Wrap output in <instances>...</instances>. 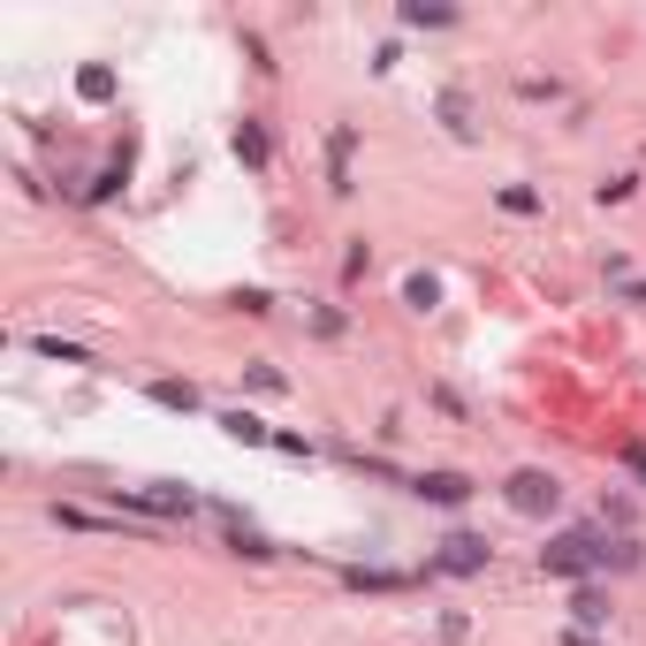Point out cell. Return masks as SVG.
<instances>
[{
  "instance_id": "obj_1",
  "label": "cell",
  "mask_w": 646,
  "mask_h": 646,
  "mask_svg": "<svg viewBox=\"0 0 646 646\" xmlns=\"http://www.w3.org/2000/svg\"><path fill=\"white\" fill-rule=\"evenodd\" d=\"M609 555H616V563H632V548H609L601 532H586V525H578V532H555V540L540 548V571H548V578H586V571H601Z\"/></svg>"
},
{
  "instance_id": "obj_2",
  "label": "cell",
  "mask_w": 646,
  "mask_h": 646,
  "mask_svg": "<svg viewBox=\"0 0 646 646\" xmlns=\"http://www.w3.org/2000/svg\"><path fill=\"white\" fill-rule=\"evenodd\" d=\"M502 502H509L517 517H548V509L563 502V486H555V472H532V465H525V472L502 480Z\"/></svg>"
},
{
  "instance_id": "obj_3",
  "label": "cell",
  "mask_w": 646,
  "mask_h": 646,
  "mask_svg": "<svg viewBox=\"0 0 646 646\" xmlns=\"http://www.w3.org/2000/svg\"><path fill=\"white\" fill-rule=\"evenodd\" d=\"M122 502L145 509V517H190V509H198L190 486H122Z\"/></svg>"
},
{
  "instance_id": "obj_4",
  "label": "cell",
  "mask_w": 646,
  "mask_h": 646,
  "mask_svg": "<svg viewBox=\"0 0 646 646\" xmlns=\"http://www.w3.org/2000/svg\"><path fill=\"white\" fill-rule=\"evenodd\" d=\"M434 571H449V578L486 571V540H480V532H449V540H442V555H434Z\"/></svg>"
},
{
  "instance_id": "obj_5",
  "label": "cell",
  "mask_w": 646,
  "mask_h": 646,
  "mask_svg": "<svg viewBox=\"0 0 646 646\" xmlns=\"http://www.w3.org/2000/svg\"><path fill=\"white\" fill-rule=\"evenodd\" d=\"M411 494H419V502H442V509H457V502L472 494V480H465V472H419V480H411Z\"/></svg>"
},
{
  "instance_id": "obj_6",
  "label": "cell",
  "mask_w": 646,
  "mask_h": 646,
  "mask_svg": "<svg viewBox=\"0 0 646 646\" xmlns=\"http://www.w3.org/2000/svg\"><path fill=\"white\" fill-rule=\"evenodd\" d=\"M327 190H350V130L327 138Z\"/></svg>"
},
{
  "instance_id": "obj_7",
  "label": "cell",
  "mask_w": 646,
  "mask_h": 646,
  "mask_svg": "<svg viewBox=\"0 0 646 646\" xmlns=\"http://www.w3.org/2000/svg\"><path fill=\"white\" fill-rule=\"evenodd\" d=\"M571 616H578V632H594V624L609 616V601H601L594 586H578V594H571Z\"/></svg>"
},
{
  "instance_id": "obj_8",
  "label": "cell",
  "mask_w": 646,
  "mask_h": 646,
  "mask_svg": "<svg viewBox=\"0 0 646 646\" xmlns=\"http://www.w3.org/2000/svg\"><path fill=\"white\" fill-rule=\"evenodd\" d=\"M236 161L267 167V130H259V122H236Z\"/></svg>"
},
{
  "instance_id": "obj_9",
  "label": "cell",
  "mask_w": 646,
  "mask_h": 646,
  "mask_svg": "<svg viewBox=\"0 0 646 646\" xmlns=\"http://www.w3.org/2000/svg\"><path fill=\"white\" fill-rule=\"evenodd\" d=\"M153 403H167V411H198V388H190V380H153Z\"/></svg>"
},
{
  "instance_id": "obj_10",
  "label": "cell",
  "mask_w": 646,
  "mask_h": 646,
  "mask_svg": "<svg viewBox=\"0 0 646 646\" xmlns=\"http://www.w3.org/2000/svg\"><path fill=\"white\" fill-rule=\"evenodd\" d=\"M350 586H365V594H396V586H411L403 571H342Z\"/></svg>"
},
{
  "instance_id": "obj_11",
  "label": "cell",
  "mask_w": 646,
  "mask_h": 646,
  "mask_svg": "<svg viewBox=\"0 0 646 646\" xmlns=\"http://www.w3.org/2000/svg\"><path fill=\"white\" fill-rule=\"evenodd\" d=\"M221 426H228V434H236V442H274V434H267V426H259V419H251V411H228V419H221Z\"/></svg>"
},
{
  "instance_id": "obj_12",
  "label": "cell",
  "mask_w": 646,
  "mask_h": 646,
  "mask_svg": "<svg viewBox=\"0 0 646 646\" xmlns=\"http://www.w3.org/2000/svg\"><path fill=\"white\" fill-rule=\"evenodd\" d=\"M403 23H449L442 0H403Z\"/></svg>"
},
{
  "instance_id": "obj_13",
  "label": "cell",
  "mask_w": 646,
  "mask_h": 646,
  "mask_svg": "<svg viewBox=\"0 0 646 646\" xmlns=\"http://www.w3.org/2000/svg\"><path fill=\"white\" fill-rule=\"evenodd\" d=\"M434 297H442V290H434V274H411V282H403V305H419V313H426Z\"/></svg>"
},
{
  "instance_id": "obj_14",
  "label": "cell",
  "mask_w": 646,
  "mask_h": 646,
  "mask_svg": "<svg viewBox=\"0 0 646 646\" xmlns=\"http://www.w3.org/2000/svg\"><path fill=\"white\" fill-rule=\"evenodd\" d=\"M228 548H236V555H251V563H267V555H274V548H267V540H259V532H244V525H236V532H228Z\"/></svg>"
},
{
  "instance_id": "obj_15",
  "label": "cell",
  "mask_w": 646,
  "mask_h": 646,
  "mask_svg": "<svg viewBox=\"0 0 646 646\" xmlns=\"http://www.w3.org/2000/svg\"><path fill=\"white\" fill-rule=\"evenodd\" d=\"M77 92H84V99H107V92H115V77H107V69H84V77H77Z\"/></svg>"
},
{
  "instance_id": "obj_16",
  "label": "cell",
  "mask_w": 646,
  "mask_h": 646,
  "mask_svg": "<svg viewBox=\"0 0 646 646\" xmlns=\"http://www.w3.org/2000/svg\"><path fill=\"white\" fill-rule=\"evenodd\" d=\"M38 357H61V365H77L84 350H77V342H61V334H38Z\"/></svg>"
},
{
  "instance_id": "obj_17",
  "label": "cell",
  "mask_w": 646,
  "mask_h": 646,
  "mask_svg": "<svg viewBox=\"0 0 646 646\" xmlns=\"http://www.w3.org/2000/svg\"><path fill=\"white\" fill-rule=\"evenodd\" d=\"M624 465H632V472H639V480H646V449H624Z\"/></svg>"
},
{
  "instance_id": "obj_18",
  "label": "cell",
  "mask_w": 646,
  "mask_h": 646,
  "mask_svg": "<svg viewBox=\"0 0 646 646\" xmlns=\"http://www.w3.org/2000/svg\"><path fill=\"white\" fill-rule=\"evenodd\" d=\"M563 646H601V639H594V632H571V639H563Z\"/></svg>"
}]
</instances>
